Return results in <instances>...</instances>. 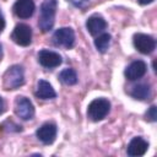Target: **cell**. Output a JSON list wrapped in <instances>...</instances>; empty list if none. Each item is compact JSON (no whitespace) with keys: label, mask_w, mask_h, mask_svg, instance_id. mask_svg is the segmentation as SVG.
<instances>
[{"label":"cell","mask_w":157,"mask_h":157,"mask_svg":"<svg viewBox=\"0 0 157 157\" xmlns=\"http://www.w3.org/2000/svg\"><path fill=\"white\" fill-rule=\"evenodd\" d=\"M147 148H148V142L145 139L137 136V137H134L129 142L126 152L130 157H140L146 153Z\"/></svg>","instance_id":"7c38bea8"},{"label":"cell","mask_w":157,"mask_h":157,"mask_svg":"<svg viewBox=\"0 0 157 157\" xmlns=\"http://www.w3.org/2000/svg\"><path fill=\"white\" fill-rule=\"evenodd\" d=\"M11 38L16 44L27 47L32 42V28L26 23H20L13 28Z\"/></svg>","instance_id":"5b68a950"},{"label":"cell","mask_w":157,"mask_h":157,"mask_svg":"<svg viewBox=\"0 0 157 157\" xmlns=\"http://www.w3.org/2000/svg\"><path fill=\"white\" fill-rule=\"evenodd\" d=\"M147 71V65L142 60H135L132 61L125 70V77L130 81H136L141 78Z\"/></svg>","instance_id":"30bf717a"},{"label":"cell","mask_w":157,"mask_h":157,"mask_svg":"<svg viewBox=\"0 0 157 157\" xmlns=\"http://www.w3.org/2000/svg\"><path fill=\"white\" fill-rule=\"evenodd\" d=\"M53 42L55 45L64 47L66 49L72 48L75 43V33L74 29L70 27H61L56 29L53 34Z\"/></svg>","instance_id":"277c9868"},{"label":"cell","mask_w":157,"mask_h":157,"mask_svg":"<svg viewBox=\"0 0 157 157\" xmlns=\"http://www.w3.org/2000/svg\"><path fill=\"white\" fill-rule=\"evenodd\" d=\"M36 96L42 99H53L56 97V92L54 91L53 86L45 81V80H39L37 83V91Z\"/></svg>","instance_id":"5bb4252c"},{"label":"cell","mask_w":157,"mask_h":157,"mask_svg":"<svg viewBox=\"0 0 157 157\" xmlns=\"http://www.w3.org/2000/svg\"><path fill=\"white\" fill-rule=\"evenodd\" d=\"M25 83V71L21 65H12L4 74V88L16 90Z\"/></svg>","instance_id":"7a4b0ae2"},{"label":"cell","mask_w":157,"mask_h":157,"mask_svg":"<svg viewBox=\"0 0 157 157\" xmlns=\"http://www.w3.org/2000/svg\"><path fill=\"white\" fill-rule=\"evenodd\" d=\"M38 61L44 67L54 69V67H58L63 63V59L58 53H55L53 50L43 49L38 53Z\"/></svg>","instance_id":"ba28073f"},{"label":"cell","mask_w":157,"mask_h":157,"mask_svg":"<svg viewBox=\"0 0 157 157\" xmlns=\"http://www.w3.org/2000/svg\"><path fill=\"white\" fill-rule=\"evenodd\" d=\"M5 112V102H4V99L0 97V114H2Z\"/></svg>","instance_id":"44dd1931"},{"label":"cell","mask_w":157,"mask_h":157,"mask_svg":"<svg viewBox=\"0 0 157 157\" xmlns=\"http://www.w3.org/2000/svg\"><path fill=\"white\" fill-rule=\"evenodd\" d=\"M15 113L22 120H29L34 115L33 103L26 97H17L15 102Z\"/></svg>","instance_id":"8992f818"},{"label":"cell","mask_w":157,"mask_h":157,"mask_svg":"<svg viewBox=\"0 0 157 157\" xmlns=\"http://www.w3.org/2000/svg\"><path fill=\"white\" fill-rule=\"evenodd\" d=\"M36 10L33 0H17L13 5V12L20 18H29Z\"/></svg>","instance_id":"8fae6325"},{"label":"cell","mask_w":157,"mask_h":157,"mask_svg":"<svg viewBox=\"0 0 157 157\" xmlns=\"http://www.w3.org/2000/svg\"><path fill=\"white\" fill-rule=\"evenodd\" d=\"M110 34L109 33H102L99 34L96 39H94V47L97 48L98 52L101 53H105L107 49L109 48V44H110Z\"/></svg>","instance_id":"e0dca14e"},{"label":"cell","mask_w":157,"mask_h":157,"mask_svg":"<svg viewBox=\"0 0 157 157\" xmlns=\"http://www.w3.org/2000/svg\"><path fill=\"white\" fill-rule=\"evenodd\" d=\"M139 1V4H141V5H147V4H151L153 0H137Z\"/></svg>","instance_id":"7402d4cb"},{"label":"cell","mask_w":157,"mask_h":157,"mask_svg":"<svg viewBox=\"0 0 157 157\" xmlns=\"http://www.w3.org/2000/svg\"><path fill=\"white\" fill-rule=\"evenodd\" d=\"M56 125L53 123H45L43 124L36 132L37 137L39 139V141H42L44 145H52L56 137Z\"/></svg>","instance_id":"9c48e42d"},{"label":"cell","mask_w":157,"mask_h":157,"mask_svg":"<svg viewBox=\"0 0 157 157\" xmlns=\"http://www.w3.org/2000/svg\"><path fill=\"white\" fill-rule=\"evenodd\" d=\"M86 28L88 29V32L92 36H97V34L102 33L107 28V22H105V20L102 16H99V15H92L91 17L87 18Z\"/></svg>","instance_id":"4fadbf2b"},{"label":"cell","mask_w":157,"mask_h":157,"mask_svg":"<svg viewBox=\"0 0 157 157\" xmlns=\"http://www.w3.org/2000/svg\"><path fill=\"white\" fill-rule=\"evenodd\" d=\"M110 110V102L105 98H96L87 107V115L93 121L103 120Z\"/></svg>","instance_id":"3957f363"},{"label":"cell","mask_w":157,"mask_h":157,"mask_svg":"<svg viewBox=\"0 0 157 157\" xmlns=\"http://www.w3.org/2000/svg\"><path fill=\"white\" fill-rule=\"evenodd\" d=\"M4 28H5V20H4V16H2V13L0 12V32H1Z\"/></svg>","instance_id":"ffe728a7"},{"label":"cell","mask_w":157,"mask_h":157,"mask_svg":"<svg viewBox=\"0 0 157 157\" xmlns=\"http://www.w3.org/2000/svg\"><path fill=\"white\" fill-rule=\"evenodd\" d=\"M134 47L141 54H151L156 48V40L148 34L136 33L134 36Z\"/></svg>","instance_id":"52a82bcc"},{"label":"cell","mask_w":157,"mask_h":157,"mask_svg":"<svg viewBox=\"0 0 157 157\" xmlns=\"http://www.w3.org/2000/svg\"><path fill=\"white\" fill-rule=\"evenodd\" d=\"M56 7H58L56 0H44L42 2L40 10H39L38 26L43 32H48L53 28L55 22Z\"/></svg>","instance_id":"6da1fadb"},{"label":"cell","mask_w":157,"mask_h":157,"mask_svg":"<svg viewBox=\"0 0 157 157\" xmlns=\"http://www.w3.org/2000/svg\"><path fill=\"white\" fill-rule=\"evenodd\" d=\"M74 6H76V7H83V6H86L87 4H88V1L90 0H69Z\"/></svg>","instance_id":"d6986e66"},{"label":"cell","mask_w":157,"mask_h":157,"mask_svg":"<svg viewBox=\"0 0 157 157\" xmlns=\"http://www.w3.org/2000/svg\"><path fill=\"white\" fill-rule=\"evenodd\" d=\"M145 117H146V120H148V121H156L157 120V108H156V105H151Z\"/></svg>","instance_id":"ac0fdd59"},{"label":"cell","mask_w":157,"mask_h":157,"mask_svg":"<svg viewBox=\"0 0 157 157\" xmlns=\"http://www.w3.org/2000/svg\"><path fill=\"white\" fill-rule=\"evenodd\" d=\"M59 78L63 83L71 86V85H75L77 82V74L74 69H64L59 74Z\"/></svg>","instance_id":"2e32d148"},{"label":"cell","mask_w":157,"mask_h":157,"mask_svg":"<svg viewBox=\"0 0 157 157\" xmlns=\"http://www.w3.org/2000/svg\"><path fill=\"white\" fill-rule=\"evenodd\" d=\"M2 59V48H1V44H0V61Z\"/></svg>","instance_id":"603a6c76"},{"label":"cell","mask_w":157,"mask_h":157,"mask_svg":"<svg viewBox=\"0 0 157 157\" xmlns=\"http://www.w3.org/2000/svg\"><path fill=\"white\" fill-rule=\"evenodd\" d=\"M130 94L134 98H136V99L145 101V99H148L151 97V88L146 83H139V85H136V86L132 87Z\"/></svg>","instance_id":"9a60e30c"}]
</instances>
